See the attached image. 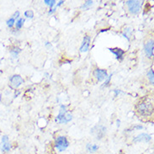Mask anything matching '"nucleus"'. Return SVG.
Wrapping results in <instances>:
<instances>
[{"mask_svg":"<svg viewBox=\"0 0 154 154\" xmlns=\"http://www.w3.org/2000/svg\"><path fill=\"white\" fill-rule=\"evenodd\" d=\"M137 111L142 116H148L152 114L153 111V104H152V100L146 98L142 102H140L137 104Z\"/></svg>","mask_w":154,"mask_h":154,"instance_id":"obj_1","label":"nucleus"},{"mask_svg":"<svg viewBox=\"0 0 154 154\" xmlns=\"http://www.w3.org/2000/svg\"><path fill=\"white\" fill-rule=\"evenodd\" d=\"M72 114L67 111V107L65 105L62 104L60 106L58 116L56 118V121L59 124H67L69 121H72Z\"/></svg>","mask_w":154,"mask_h":154,"instance_id":"obj_2","label":"nucleus"},{"mask_svg":"<svg viewBox=\"0 0 154 154\" xmlns=\"http://www.w3.org/2000/svg\"><path fill=\"white\" fill-rule=\"evenodd\" d=\"M68 146H69V142L67 141L66 137L61 136L55 140V147L60 152H64L68 147Z\"/></svg>","mask_w":154,"mask_h":154,"instance_id":"obj_3","label":"nucleus"},{"mask_svg":"<svg viewBox=\"0 0 154 154\" xmlns=\"http://www.w3.org/2000/svg\"><path fill=\"white\" fill-rule=\"evenodd\" d=\"M126 5L129 8V11L133 14H137L140 9L142 8V1H137V0H129L126 1Z\"/></svg>","mask_w":154,"mask_h":154,"instance_id":"obj_4","label":"nucleus"},{"mask_svg":"<svg viewBox=\"0 0 154 154\" xmlns=\"http://www.w3.org/2000/svg\"><path fill=\"white\" fill-rule=\"evenodd\" d=\"M105 132H106V128L103 125H97L92 129V134L94 135L96 139L98 140H100L104 137Z\"/></svg>","mask_w":154,"mask_h":154,"instance_id":"obj_5","label":"nucleus"},{"mask_svg":"<svg viewBox=\"0 0 154 154\" xmlns=\"http://www.w3.org/2000/svg\"><path fill=\"white\" fill-rule=\"evenodd\" d=\"M153 49H154V42L153 39H151L148 42H146L144 45V51L147 56V57L152 58L153 57Z\"/></svg>","mask_w":154,"mask_h":154,"instance_id":"obj_6","label":"nucleus"},{"mask_svg":"<svg viewBox=\"0 0 154 154\" xmlns=\"http://www.w3.org/2000/svg\"><path fill=\"white\" fill-rule=\"evenodd\" d=\"M94 76L95 77V79L99 82H103L108 77V72L104 69H100V68H96L94 71Z\"/></svg>","mask_w":154,"mask_h":154,"instance_id":"obj_7","label":"nucleus"},{"mask_svg":"<svg viewBox=\"0 0 154 154\" xmlns=\"http://www.w3.org/2000/svg\"><path fill=\"white\" fill-rule=\"evenodd\" d=\"M10 85L14 88H17L20 86L22 83H24V79L20 75H14L9 79Z\"/></svg>","mask_w":154,"mask_h":154,"instance_id":"obj_8","label":"nucleus"},{"mask_svg":"<svg viewBox=\"0 0 154 154\" xmlns=\"http://www.w3.org/2000/svg\"><path fill=\"white\" fill-rule=\"evenodd\" d=\"M0 149L3 152H9L11 149V144L9 143L8 136H4L2 137V142L0 144Z\"/></svg>","mask_w":154,"mask_h":154,"instance_id":"obj_9","label":"nucleus"},{"mask_svg":"<svg viewBox=\"0 0 154 154\" xmlns=\"http://www.w3.org/2000/svg\"><path fill=\"white\" fill-rule=\"evenodd\" d=\"M151 140H152V137L150 135L146 133H142L139 134L136 137H134L133 142L135 143H137V142H150Z\"/></svg>","mask_w":154,"mask_h":154,"instance_id":"obj_10","label":"nucleus"},{"mask_svg":"<svg viewBox=\"0 0 154 154\" xmlns=\"http://www.w3.org/2000/svg\"><path fill=\"white\" fill-rule=\"evenodd\" d=\"M90 42H91V37L89 35H85L83 37V43H82L81 47H80V52H87L89 49Z\"/></svg>","mask_w":154,"mask_h":154,"instance_id":"obj_11","label":"nucleus"},{"mask_svg":"<svg viewBox=\"0 0 154 154\" xmlns=\"http://www.w3.org/2000/svg\"><path fill=\"white\" fill-rule=\"evenodd\" d=\"M109 50L113 54L116 55V58L118 60H122L123 59V56L125 54L124 50H122L121 48H118V47H116V48H109Z\"/></svg>","mask_w":154,"mask_h":154,"instance_id":"obj_12","label":"nucleus"},{"mask_svg":"<svg viewBox=\"0 0 154 154\" xmlns=\"http://www.w3.org/2000/svg\"><path fill=\"white\" fill-rule=\"evenodd\" d=\"M86 149H87L88 152H91V153H94V152H96L98 149H99V146L96 145V144H91V143H88L86 145Z\"/></svg>","mask_w":154,"mask_h":154,"instance_id":"obj_13","label":"nucleus"},{"mask_svg":"<svg viewBox=\"0 0 154 154\" xmlns=\"http://www.w3.org/2000/svg\"><path fill=\"white\" fill-rule=\"evenodd\" d=\"M131 33H132V28L131 27H128L126 28L124 30V33H123V36L125 37L128 41H130V36L131 35Z\"/></svg>","mask_w":154,"mask_h":154,"instance_id":"obj_14","label":"nucleus"},{"mask_svg":"<svg viewBox=\"0 0 154 154\" xmlns=\"http://www.w3.org/2000/svg\"><path fill=\"white\" fill-rule=\"evenodd\" d=\"M25 21V19H23V18H19V20H18L16 23H15V25H16V29H21V28L23 27V25H24Z\"/></svg>","mask_w":154,"mask_h":154,"instance_id":"obj_15","label":"nucleus"},{"mask_svg":"<svg viewBox=\"0 0 154 154\" xmlns=\"http://www.w3.org/2000/svg\"><path fill=\"white\" fill-rule=\"evenodd\" d=\"M147 78L149 79V82H150L151 84H153L154 83V73H153V70L151 69L149 70V72H147Z\"/></svg>","mask_w":154,"mask_h":154,"instance_id":"obj_16","label":"nucleus"},{"mask_svg":"<svg viewBox=\"0 0 154 154\" xmlns=\"http://www.w3.org/2000/svg\"><path fill=\"white\" fill-rule=\"evenodd\" d=\"M44 3H45V4H46V5H48V6L50 7V8H53V6L56 4V3H57V1H56V0H45Z\"/></svg>","mask_w":154,"mask_h":154,"instance_id":"obj_17","label":"nucleus"},{"mask_svg":"<svg viewBox=\"0 0 154 154\" xmlns=\"http://www.w3.org/2000/svg\"><path fill=\"white\" fill-rule=\"evenodd\" d=\"M93 4H94V2L93 1H91V0H88V1H86L84 4H83V5L81 7V8H83V9H86V8H88L90 6H92L93 5Z\"/></svg>","mask_w":154,"mask_h":154,"instance_id":"obj_18","label":"nucleus"},{"mask_svg":"<svg viewBox=\"0 0 154 154\" xmlns=\"http://www.w3.org/2000/svg\"><path fill=\"white\" fill-rule=\"evenodd\" d=\"M14 23H15V20L13 17L10 18V19H8V20H7V25H8V27H9V28H12L14 25Z\"/></svg>","mask_w":154,"mask_h":154,"instance_id":"obj_19","label":"nucleus"},{"mask_svg":"<svg viewBox=\"0 0 154 154\" xmlns=\"http://www.w3.org/2000/svg\"><path fill=\"white\" fill-rule=\"evenodd\" d=\"M20 51V50L19 48H16V47H15V48L12 49L10 52H11V54H12L13 57H17V56H18Z\"/></svg>","mask_w":154,"mask_h":154,"instance_id":"obj_20","label":"nucleus"},{"mask_svg":"<svg viewBox=\"0 0 154 154\" xmlns=\"http://www.w3.org/2000/svg\"><path fill=\"white\" fill-rule=\"evenodd\" d=\"M112 73L110 74V75H109L108 77H107V79L104 80V83L102 85V88L104 87H106V86H108L109 83V82H110V80H111V78H112Z\"/></svg>","mask_w":154,"mask_h":154,"instance_id":"obj_21","label":"nucleus"},{"mask_svg":"<svg viewBox=\"0 0 154 154\" xmlns=\"http://www.w3.org/2000/svg\"><path fill=\"white\" fill-rule=\"evenodd\" d=\"M25 16L29 19H32L34 17V13L32 10H27L25 12Z\"/></svg>","mask_w":154,"mask_h":154,"instance_id":"obj_22","label":"nucleus"},{"mask_svg":"<svg viewBox=\"0 0 154 154\" xmlns=\"http://www.w3.org/2000/svg\"><path fill=\"white\" fill-rule=\"evenodd\" d=\"M142 128H143L142 125H135V126H133L131 130H142Z\"/></svg>","mask_w":154,"mask_h":154,"instance_id":"obj_23","label":"nucleus"},{"mask_svg":"<svg viewBox=\"0 0 154 154\" xmlns=\"http://www.w3.org/2000/svg\"><path fill=\"white\" fill-rule=\"evenodd\" d=\"M20 17V11H16V12L14 14V15H13V18L15 20L17 18H19Z\"/></svg>","mask_w":154,"mask_h":154,"instance_id":"obj_24","label":"nucleus"},{"mask_svg":"<svg viewBox=\"0 0 154 154\" xmlns=\"http://www.w3.org/2000/svg\"><path fill=\"white\" fill-rule=\"evenodd\" d=\"M56 10H57V8H50V10H49V12H48V14H54L55 12H56Z\"/></svg>","mask_w":154,"mask_h":154,"instance_id":"obj_25","label":"nucleus"},{"mask_svg":"<svg viewBox=\"0 0 154 154\" xmlns=\"http://www.w3.org/2000/svg\"><path fill=\"white\" fill-rule=\"evenodd\" d=\"M121 90H118V89H115L114 93H115V97H117V95H119V94L121 93Z\"/></svg>","mask_w":154,"mask_h":154,"instance_id":"obj_26","label":"nucleus"},{"mask_svg":"<svg viewBox=\"0 0 154 154\" xmlns=\"http://www.w3.org/2000/svg\"><path fill=\"white\" fill-rule=\"evenodd\" d=\"M64 4V1H63V0L60 1L58 4H57V7H56V8H57V7H59V6H61V5H62V4Z\"/></svg>","mask_w":154,"mask_h":154,"instance_id":"obj_27","label":"nucleus"},{"mask_svg":"<svg viewBox=\"0 0 154 154\" xmlns=\"http://www.w3.org/2000/svg\"><path fill=\"white\" fill-rule=\"evenodd\" d=\"M45 45H46V46L47 48H51V44L50 42H46Z\"/></svg>","mask_w":154,"mask_h":154,"instance_id":"obj_28","label":"nucleus"},{"mask_svg":"<svg viewBox=\"0 0 154 154\" xmlns=\"http://www.w3.org/2000/svg\"><path fill=\"white\" fill-rule=\"evenodd\" d=\"M120 123H121V121H120V120H117V126H118V127L120 126Z\"/></svg>","mask_w":154,"mask_h":154,"instance_id":"obj_29","label":"nucleus"}]
</instances>
